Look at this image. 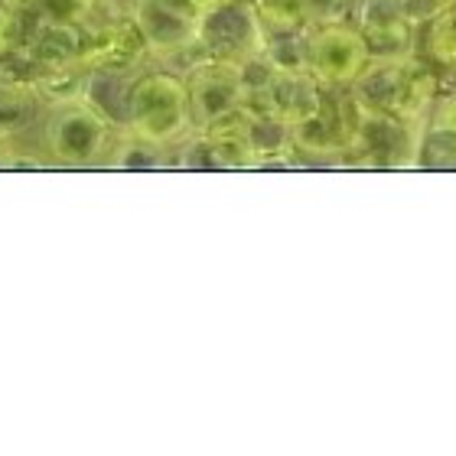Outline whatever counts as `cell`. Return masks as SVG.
I'll return each mask as SVG.
<instances>
[{"mask_svg":"<svg viewBox=\"0 0 456 456\" xmlns=\"http://www.w3.org/2000/svg\"><path fill=\"white\" fill-rule=\"evenodd\" d=\"M124 124L131 127L134 137L157 143V147L183 141L196 127L186 78L173 76V72L137 76L131 95H127V121Z\"/></svg>","mask_w":456,"mask_h":456,"instance_id":"6da1fadb","label":"cell"},{"mask_svg":"<svg viewBox=\"0 0 456 456\" xmlns=\"http://www.w3.org/2000/svg\"><path fill=\"white\" fill-rule=\"evenodd\" d=\"M111 118L86 98H69L46 118V147L59 163L88 167L105 157L111 141Z\"/></svg>","mask_w":456,"mask_h":456,"instance_id":"7a4b0ae2","label":"cell"},{"mask_svg":"<svg viewBox=\"0 0 456 456\" xmlns=\"http://www.w3.org/2000/svg\"><path fill=\"white\" fill-rule=\"evenodd\" d=\"M196 46L206 49L209 59H228V62H245L265 53L267 33L261 27L257 7L248 0H212L200 17Z\"/></svg>","mask_w":456,"mask_h":456,"instance_id":"3957f363","label":"cell"},{"mask_svg":"<svg viewBox=\"0 0 456 456\" xmlns=\"http://www.w3.org/2000/svg\"><path fill=\"white\" fill-rule=\"evenodd\" d=\"M306 39H310V72L320 86H355V78L371 62V49L362 29L336 20L314 23Z\"/></svg>","mask_w":456,"mask_h":456,"instance_id":"277c9868","label":"cell"},{"mask_svg":"<svg viewBox=\"0 0 456 456\" xmlns=\"http://www.w3.org/2000/svg\"><path fill=\"white\" fill-rule=\"evenodd\" d=\"M190 86V105L192 121L202 127L222 121L228 114L241 111L248 105V88L241 78V62H228V59H206L192 69L186 78Z\"/></svg>","mask_w":456,"mask_h":456,"instance_id":"5b68a950","label":"cell"},{"mask_svg":"<svg viewBox=\"0 0 456 456\" xmlns=\"http://www.w3.org/2000/svg\"><path fill=\"white\" fill-rule=\"evenodd\" d=\"M202 0H137L134 23L151 53H180L196 46Z\"/></svg>","mask_w":456,"mask_h":456,"instance_id":"8992f818","label":"cell"},{"mask_svg":"<svg viewBox=\"0 0 456 456\" xmlns=\"http://www.w3.org/2000/svg\"><path fill=\"white\" fill-rule=\"evenodd\" d=\"M359 29L371 49V59H408L414 23L404 10V0H365Z\"/></svg>","mask_w":456,"mask_h":456,"instance_id":"52a82bcc","label":"cell"},{"mask_svg":"<svg viewBox=\"0 0 456 456\" xmlns=\"http://www.w3.org/2000/svg\"><path fill=\"white\" fill-rule=\"evenodd\" d=\"M86 33H82V23H56V20H46L43 29L33 39V59H37L43 69H62V66H82V56H86Z\"/></svg>","mask_w":456,"mask_h":456,"instance_id":"ba28073f","label":"cell"},{"mask_svg":"<svg viewBox=\"0 0 456 456\" xmlns=\"http://www.w3.org/2000/svg\"><path fill=\"white\" fill-rule=\"evenodd\" d=\"M37 118V92L0 76V143L13 141Z\"/></svg>","mask_w":456,"mask_h":456,"instance_id":"9c48e42d","label":"cell"},{"mask_svg":"<svg viewBox=\"0 0 456 456\" xmlns=\"http://www.w3.org/2000/svg\"><path fill=\"white\" fill-rule=\"evenodd\" d=\"M418 163H424V167H437V170L456 167V127L430 121V127L418 141Z\"/></svg>","mask_w":456,"mask_h":456,"instance_id":"30bf717a","label":"cell"},{"mask_svg":"<svg viewBox=\"0 0 456 456\" xmlns=\"http://www.w3.org/2000/svg\"><path fill=\"white\" fill-rule=\"evenodd\" d=\"M428 49L440 66H456V10H444L440 17H434Z\"/></svg>","mask_w":456,"mask_h":456,"instance_id":"8fae6325","label":"cell"},{"mask_svg":"<svg viewBox=\"0 0 456 456\" xmlns=\"http://www.w3.org/2000/svg\"><path fill=\"white\" fill-rule=\"evenodd\" d=\"M95 0H37V10L56 23H82Z\"/></svg>","mask_w":456,"mask_h":456,"instance_id":"7c38bea8","label":"cell"},{"mask_svg":"<svg viewBox=\"0 0 456 456\" xmlns=\"http://www.w3.org/2000/svg\"><path fill=\"white\" fill-rule=\"evenodd\" d=\"M7 23H10V20H0V56H4V53H7V46H10V43H7Z\"/></svg>","mask_w":456,"mask_h":456,"instance_id":"4fadbf2b","label":"cell"}]
</instances>
